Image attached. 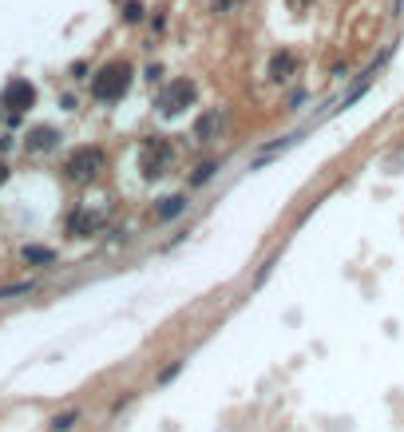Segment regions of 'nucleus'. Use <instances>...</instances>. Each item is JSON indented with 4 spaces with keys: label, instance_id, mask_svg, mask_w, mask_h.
<instances>
[{
    "label": "nucleus",
    "instance_id": "1",
    "mask_svg": "<svg viewBox=\"0 0 404 432\" xmlns=\"http://www.w3.org/2000/svg\"><path fill=\"white\" fill-rule=\"evenodd\" d=\"M127 87H131V68H127V64H107V68L91 80V96L103 99V103H115V99L127 96Z\"/></svg>",
    "mask_w": 404,
    "mask_h": 432
},
{
    "label": "nucleus",
    "instance_id": "2",
    "mask_svg": "<svg viewBox=\"0 0 404 432\" xmlns=\"http://www.w3.org/2000/svg\"><path fill=\"white\" fill-rule=\"evenodd\" d=\"M99 167H103V151L99 147H75L68 155V174L72 179H96Z\"/></svg>",
    "mask_w": 404,
    "mask_h": 432
},
{
    "label": "nucleus",
    "instance_id": "3",
    "mask_svg": "<svg viewBox=\"0 0 404 432\" xmlns=\"http://www.w3.org/2000/svg\"><path fill=\"white\" fill-rule=\"evenodd\" d=\"M171 143H167V139H147V143H143V155H139V163H143V174H147V179H155V174H163V167H167V163H171Z\"/></svg>",
    "mask_w": 404,
    "mask_h": 432
},
{
    "label": "nucleus",
    "instance_id": "4",
    "mask_svg": "<svg viewBox=\"0 0 404 432\" xmlns=\"http://www.w3.org/2000/svg\"><path fill=\"white\" fill-rule=\"evenodd\" d=\"M190 99H195V84H190V80H174V84L159 96V112L163 115H179Z\"/></svg>",
    "mask_w": 404,
    "mask_h": 432
},
{
    "label": "nucleus",
    "instance_id": "5",
    "mask_svg": "<svg viewBox=\"0 0 404 432\" xmlns=\"http://www.w3.org/2000/svg\"><path fill=\"white\" fill-rule=\"evenodd\" d=\"M36 103V87L28 84V80H13V84L4 87V96H0V107H8V112H28Z\"/></svg>",
    "mask_w": 404,
    "mask_h": 432
},
{
    "label": "nucleus",
    "instance_id": "6",
    "mask_svg": "<svg viewBox=\"0 0 404 432\" xmlns=\"http://www.w3.org/2000/svg\"><path fill=\"white\" fill-rule=\"evenodd\" d=\"M56 127H32L28 131V151H52L56 147Z\"/></svg>",
    "mask_w": 404,
    "mask_h": 432
},
{
    "label": "nucleus",
    "instance_id": "7",
    "mask_svg": "<svg viewBox=\"0 0 404 432\" xmlns=\"http://www.w3.org/2000/svg\"><path fill=\"white\" fill-rule=\"evenodd\" d=\"M96 226H103V214H75L72 223H68V230H72V234H91V230H96Z\"/></svg>",
    "mask_w": 404,
    "mask_h": 432
},
{
    "label": "nucleus",
    "instance_id": "8",
    "mask_svg": "<svg viewBox=\"0 0 404 432\" xmlns=\"http://www.w3.org/2000/svg\"><path fill=\"white\" fill-rule=\"evenodd\" d=\"M294 56H290V52H282V56H274V64H269V75H274V80H290V72H294Z\"/></svg>",
    "mask_w": 404,
    "mask_h": 432
},
{
    "label": "nucleus",
    "instance_id": "9",
    "mask_svg": "<svg viewBox=\"0 0 404 432\" xmlns=\"http://www.w3.org/2000/svg\"><path fill=\"white\" fill-rule=\"evenodd\" d=\"M183 210H186V195H171V198H163L159 218H179Z\"/></svg>",
    "mask_w": 404,
    "mask_h": 432
},
{
    "label": "nucleus",
    "instance_id": "10",
    "mask_svg": "<svg viewBox=\"0 0 404 432\" xmlns=\"http://www.w3.org/2000/svg\"><path fill=\"white\" fill-rule=\"evenodd\" d=\"M24 262H36V266H48V262H56V254H52L48 246H24Z\"/></svg>",
    "mask_w": 404,
    "mask_h": 432
},
{
    "label": "nucleus",
    "instance_id": "11",
    "mask_svg": "<svg viewBox=\"0 0 404 432\" xmlns=\"http://www.w3.org/2000/svg\"><path fill=\"white\" fill-rule=\"evenodd\" d=\"M36 282H13V285H0V301H8V297H20V294H32Z\"/></svg>",
    "mask_w": 404,
    "mask_h": 432
},
{
    "label": "nucleus",
    "instance_id": "12",
    "mask_svg": "<svg viewBox=\"0 0 404 432\" xmlns=\"http://www.w3.org/2000/svg\"><path fill=\"white\" fill-rule=\"evenodd\" d=\"M75 420H80V412H75V408H68V412H60V417H52L48 429H52V432H68V429L75 424Z\"/></svg>",
    "mask_w": 404,
    "mask_h": 432
},
{
    "label": "nucleus",
    "instance_id": "13",
    "mask_svg": "<svg viewBox=\"0 0 404 432\" xmlns=\"http://www.w3.org/2000/svg\"><path fill=\"white\" fill-rule=\"evenodd\" d=\"M179 369H183V361H174V365H167V369L159 373V385H167V381H174L179 377Z\"/></svg>",
    "mask_w": 404,
    "mask_h": 432
},
{
    "label": "nucleus",
    "instance_id": "14",
    "mask_svg": "<svg viewBox=\"0 0 404 432\" xmlns=\"http://www.w3.org/2000/svg\"><path fill=\"white\" fill-rule=\"evenodd\" d=\"M214 171H218L214 163H202V167H198V171H195V183H207V179H210V174H214Z\"/></svg>",
    "mask_w": 404,
    "mask_h": 432
},
{
    "label": "nucleus",
    "instance_id": "15",
    "mask_svg": "<svg viewBox=\"0 0 404 432\" xmlns=\"http://www.w3.org/2000/svg\"><path fill=\"white\" fill-rule=\"evenodd\" d=\"M218 124V115H207V119H202V124H198V139H207L210 135V127Z\"/></svg>",
    "mask_w": 404,
    "mask_h": 432
},
{
    "label": "nucleus",
    "instance_id": "16",
    "mask_svg": "<svg viewBox=\"0 0 404 432\" xmlns=\"http://www.w3.org/2000/svg\"><path fill=\"white\" fill-rule=\"evenodd\" d=\"M123 16H127V20H139V16H143V4H139V0H131V4H127V13H123Z\"/></svg>",
    "mask_w": 404,
    "mask_h": 432
},
{
    "label": "nucleus",
    "instance_id": "17",
    "mask_svg": "<svg viewBox=\"0 0 404 432\" xmlns=\"http://www.w3.org/2000/svg\"><path fill=\"white\" fill-rule=\"evenodd\" d=\"M8 183V167H4V163H0V186Z\"/></svg>",
    "mask_w": 404,
    "mask_h": 432
}]
</instances>
